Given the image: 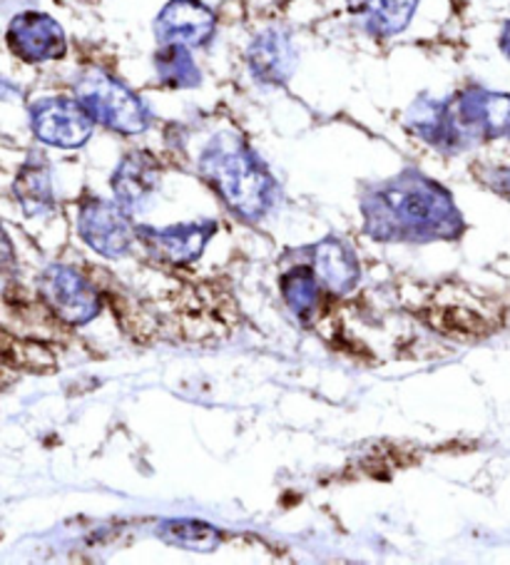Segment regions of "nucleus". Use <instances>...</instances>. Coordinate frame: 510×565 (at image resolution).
Returning <instances> with one entry per match:
<instances>
[{
    "label": "nucleus",
    "instance_id": "f3484780",
    "mask_svg": "<svg viewBox=\"0 0 510 565\" xmlns=\"http://www.w3.org/2000/svg\"><path fill=\"white\" fill-rule=\"evenodd\" d=\"M281 297L287 301V307L299 319H309L319 305V279L314 275V269L297 267L287 271L279 281Z\"/></svg>",
    "mask_w": 510,
    "mask_h": 565
},
{
    "label": "nucleus",
    "instance_id": "f8f14e48",
    "mask_svg": "<svg viewBox=\"0 0 510 565\" xmlns=\"http://www.w3.org/2000/svg\"><path fill=\"white\" fill-rule=\"evenodd\" d=\"M160 164H157L150 152L125 154L113 174L115 202L127 214L140 212L155 198L157 188H160Z\"/></svg>",
    "mask_w": 510,
    "mask_h": 565
},
{
    "label": "nucleus",
    "instance_id": "412c9836",
    "mask_svg": "<svg viewBox=\"0 0 510 565\" xmlns=\"http://www.w3.org/2000/svg\"><path fill=\"white\" fill-rule=\"evenodd\" d=\"M18 95H21V87L11 81H6V77H0V100H13Z\"/></svg>",
    "mask_w": 510,
    "mask_h": 565
},
{
    "label": "nucleus",
    "instance_id": "1a4fd4ad",
    "mask_svg": "<svg viewBox=\"0 0 510 565\" xmlns=\"http://www.w3.org/2000/svg\"><path fill=\"white\" fill-rule=\"evenodd\" d=\"M152 31L160 45H182L200 51L217 35V15L202 0H170L157 13Z\"/></svg>",
    "mask_w": 510,
    "mask_h": 565
},
{
    "label": "nucleus",
    "instance_id": "9d476101",
    "mask_svg": "<svg viewBox=\"0 0 510 565\" xmlns=\"http://www.w3.org/2000/svg\"><path fill=\"white\" fill-rule=\"evenodd\" d=\"M406 128L421 142H426L428 148L444 154H458L468 150V142L458 128L454 110H450V97L440 100V97L421 95L406 110Z\"/></svg>",
    "mask_w": 510,
    "mask_h": 565
},
{
    "label": "nucleus",
    "instance_id": "39448f33",
    "mask_svg": "<svg viewBox=\"0 0 510 565\" xmlns=\"http://www.w3.org/2000/svg\"><path fill=\"white\" fill-rule=\"evenodd\" d=\"M450 110L460 132L474 148L478 142L510 140V93L468 87L450 97Z\"/></svg>",
    "mask_w": 510,
    "mask_h": 565
},
{
    "label": "nucleus",
    "instance_id": "6e6552de",
    "mask_svg": "<svg viewBox=\"0 0 510 565\" xmlns=\"http://www.w3.org/2000/svg\"><path fill=\"white\" fill-rule=\"evenodd\" d=\"M6 45L18 61L41 65L61 61L67 53V38L63 25L53 15L23 11L13 15L6 28Z\"/></svg>",
    "mask_w": 510,
    "mask_h": 565
},
{
    "label": "nucleus",
    "instance_id": "4be33fe9",
    "mask_svg": "<svg viewBox=\"0 0 510 565\" xmlns=\"http://www.w3.org/2000/svg\"><path fill=\"white\" fill-rule=\"evenodd\" d=\"M498 47H500V53L506 55V61L510 63V21L503 25V31H500Z\"/></svg>",
    "mask_w": 510,
    "mask_h": 565
},
{
    "label": "nucleus",
    "instance_id": "aec40b11",
    "mask_svg": "<svg viewBox=\"0 0 510 565\" xmlns=\"http://www.w3.org/2000/svg\"><path fill=\"white\" fill-rule=\"evenodd\" d=\"M488 184L500 194V198H506L510 202V168H498L490 172Z\"/></svg>",
    "mask_w": 510,
    "mask_h": 565
},
{
    "label": "nucleus",
    "instance_id": "2eb2a0df",
    "mask_svg": "<svg viewBox=\"0 0 510 565\" xmlns=\"http://www.w3.org/2000/svg\"><path fill=\"white\" fill-rule=\"evenodd\" d=\"M13 194L28 217H45L55 210L53 174L43 158L28 160L13 182Z\"/></svg>",
    "mask_w": 510,
    "mask_h": 565
},
{
    "label": "nucleus",
    "instance_id": "6ab92c4d",
    "mask_svg": "<svg viewBox=\"0 0 510 565\" xmlns=\"http://www.w3.org/2000/svg\"><path fill=\"white\" fill-rule=\"evenodd\" d=\"M15 277V252L13 242L6 235V230L0 227V291H6Z\"/></svg>",
    "mask_w": 510,
    "mask_h": 565
},
{
    "label": "nucleus",
    "instance_id": "f257e3e1",
    "mask_svg": "<svg viewBox=\"0 0 510 565\" xmlns=\"http://www.w3.org/2000/svg\"><path fill=\"white\" fill-rule=\"evenodd\" d=\"M364 232L381 242L456 239L466 230L450 192L418 170H406L361 194Z\"/></svg>",
    "mask_w": 510,
    "mask_h": 565
},
{
    "label": "nucleus",
    "instance_id": "4468645a",
    "mask_svg": "<svg viewBox=\"0 0 510 565\" xmlns=\"http://www.w3.org/2000/svg\"><path fill=\"white\" fill-rule=\"evenodd\" d=\"M314 275L331 295H349L359 285L357 257L339 239H323L314 249Z\"/></svg>",
    "mask_w": 510,
    "mask_h": 565
},
{
    "label": "nucleus",
    "instance_id": "a211bd4d",
    "mask_svg": "<svg viewBox=\"0 0 510 565\" xmlns=\"http://www.w3.org/2000/svg\"><path fill=\"white\" fill-rule=\"evenodd\" d=\"M162 539L178 548L198 551V553H212L217 551L222 535L217 529L208 523L198 521H170L162 525Z\"/></svg>",
    "mask_w": 510,
    "mask_h": 565
},
{
    "label": "nucleus",
    "instance_id": "f03ea898",
    "mask_svg": "<svg viewBox=\"0 0 510 565\" xmlns=\"http://www.w3.org/2000/svg\"><path fill=\"white\" fill-rule=\"evenodd\" d=\"M198 170L224 207L242 220L259 222L277 207L279 184L240 132L212 135L200 152Z\"/></svg>",
    "mask_w": 510,
    "mask_h": 565
},
{
    "label": "nucleus",
    "instance_id": "9b49d317",
    "mask_svg": "<svg viewBox=\"0 0 510 565\" xmlns=\"http://www.w3.org/2000/svg\"><path fill=\"white\" fill-rule=\"evenodd\" d=\"M214 232H217V222L202 220L172 224V227L162 230L137 227V237L145 242V247L155 257L172 262V265H190L202 255Z\"/></svg>",
    "mask_w": 510,
    "mask_h": 565
},
{
    "label": "nucleus",
    "instance_id": "20e7f679",
    "mask_svg": "<svg viewBox=\"0 0 510 565\" xmlns=\"http://www.w3.org/2000/svg\"><path fill=\"white\" fill-rule=\"evenodd\" d=\"M31 130L43 145L57 150H77L93 138L95 120L77 97L53 95L31 105Z\"/></svg>",
    "mask_w": 510,
    "mask_h": 565
},
{
    "label": "nucleus",
    "instance_id": "dca6fc26",
    "mask_svg": "<svg viewBox=\"0 0 510 565\" xmlns=\"http://www.w3.org/2000/svg\"><path fill=\"white\" fill-rule=\"evenodd\" d=\"M157 81L172 90H190L202 83V71L190 47L160 45L155 53Z\"/></svg>",
    "mask_w": 510,
    "mask_h": 565
},
{
    "label": "nucleus",
    "instance_id": "7ed1b4c3",
    "mask_svg": "<svg viewBox=\"0 0 510 565\" xmlns=\"http://www.w3.org/2000/svg\"><path fill=\"white\" fill-rule=\"evenodd\" d=\"M73 90L93 120L110 132L135 138L152 125V113L142 97L100 67H85L75 77Z\"/></svg>",
    "mask_w": 510,
    "mask_h": 565
},
{
    "label": "nucleus",
    "instance_id": "ddd939ff",
    "mask_svg": "<svg viewBox=\"0 0 510 565\" xmlns=\"http://www.w3.org/2000/svg\"><path fill=\"white\" fill-rule=\"evenodd\" d=\"M247 65L262 85H284L297 71V47L287 33L267 28L249 43Z\"/></svg>",
    "mask_w": 510,
    "mask_h": 565
},
{
    "label": "nucleus",
    "instance_id": "0eeeda50",
    "mask_svg": "<svg viewBox=\"0 0 510 565\" xmlns=\"http://www.w3.org/2000/svg\"><path fill=\"white\" fill-rule=\"evenodd\" d=\"M77 232L83 242L103 257H125L132 249L137 227L117 202L87 198L77 212Z\"/></svg>",
    "mask_w": 510,
    "mask_h": 565
},
{
    "label": "nucleus",
    "instance_id": "423d86ee",
    "mask_svg": "<svg viewBox=\"0 0 510 565\" xmlns=\"http://www.w3.org/2000/svg\"><path fill=\"white\" fill-rule=\"evenodd\" d=\"M38 291H41L45 307L65 324L83 327L100 315L103 305L97 289L81 271L67 265L47 267L38 279Z\"/></svg>",
    "mask_w": 510,
    "mask_h": 565
}]
</instances>
